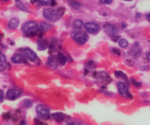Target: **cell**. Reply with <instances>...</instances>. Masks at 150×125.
I'll return each instance as SVG.
<instances>
[{
  "mask_svg": "<svg viewBox=\"0 0 150 125\" xmlns=\"http://www.w3.org/2000/svg\"><path fill=\"white\" fill-rule=\"evenodd\" d=\"M21 31L27 37H33L41 32L39 24L35 21H30L24 24Z\"/></svg>",
  "mask_w": 150,
  "mask_h": 125,
  "instance_id": "obj_1",
  "label": "cell"
},
{
  "mask_svg": "<svg viewBox=\"0 0 150 125\" xmlns=\"http://www.w3.org/2000/svg\"><path fill=\"white\" fill-rule=\"evenodd\" d=\"M71 37L79 45H83L86 44L88 39L87 33L82 31L80 29H74L71 33Z\"/></svg>",
  "mask_w": 150,
  "mask_h": 125,
  "instance_id": "obj_2",
  "label": "cell"
},
{
  "mask_svg": "<svg viewBox=\"0 0 150 125\" xmlns=\"http://www.w3.org/2000/svg\"><path fill=\"white\" fill-rule=\"evenodd\" d=\"M64 9H45L43 12V16L44 18L50 21H57L63 15Z\"/></svg>",
  "mask_w": 150,
  "mask_h": 125,
  "instance_id": "obj_3",
  "label": "cell"
},
{
  "mask_svg": "<svg viewBox=\"0 0 150 125\" xmlns=\"http://www.w3.org/2000/svg\"><path fill=\"white\" fill-rule=\"evenodd\" d=\"M117 89L119 94L122 97H123L124 98L132 99V96L131 95V93H129V90H128L127 85L125 83H123V82H119L117 83Z\"/></svg>",
  "mask_w": 150,
  "mask_h": 125,
  "instance_id": "obj_4",
  "label": "cell"
},
{
  "mask_svg": "<svg viewBox=\"0 0 150 125\" xmlns=\"http://www.w3.org/2000/svg\"><path fill=\"white\" fill-rule=\"evenodd\" d=\"M35 110L38 115L41 116V118H44V119H49L50 118V108L45 105H38L36 106Z\"/></svg>",
  "mask_w": 150,
  "mask_h": 125,
  "instance_id": "obj_5",
  "label": "cell"
},
{
  "mask_svg": "<svg viewBox=\"0 0 150 125\" xmlns=\"http://www.w3.org/2000/svg\"><path fill=\"white\" fill-rule=\"evenodd\" d=\"M103 29L105 30V33L108 34V35L111 37L116 36L119 32V30L117 27L110 23H105L103 25Z\"/></svg>",
  "mask_w": 150,
  "mask_h": 125,
  "instance_id": "obj_6",
  "label": "cell"
},
{
  "mask_svg": "<svg viewBox=\"0 0 150 125\" xmlns=\"http://www.w3.org/2000/svg\"><path fill=\"white\" fill-rule=\"evenodd\" d=\"M85 30L91 34H96L99 31V26L94 22H87L84 24Z\"/></svg>",
  "mask_w": 150,
  "mask_h": 125,
  "instance_id": "obj_7",
  "label": "cell"
},
{
  "mask_svg": "<svg viewBox=\"0 0 150 125\" xmlns=\"http://www.w3.org/2000/svg\"><path fill=\"white\" fill-rule=\"evenodd\" d=\"M22 54L26 57L27 60L31 62H35L37 60V54L30 48H24L22 49Z\"/></svg>",
  "mask_w": 150,
  "mask_h": 125,
  "instance_id": "obj_8",
  "label": "cell"
},
{
  "mask_svg": "<svg viewBox=\"0 0 150 125\" xmlns=\"http://www.w3.org/2000/svg\"><path fill=\"white\" fill-rule=\"evenodd\" d=\"M22 94V92L19 90H16V89L11 88L8 90L6 93V97L8 100H15L17 98L20 97Z\"/></svg>",
  "mask_w": 150,
  "mask_h": 125,
  "instance_id": "obj_9",
  "label": "cell"
},
{
  "mask_svg": "<svg viewBox=\"0 0 150 125\" xmlns=\"http://www.w3.org/2000/svg\"><path fill=\"white\" fill-rule=\"evenodd\" d=\"M11 61L13 64H27V58L23 54H16L11 57Z\"/></svg>",
  "mask_w": 150,
  "mask_h": 125,
  "instance_id": "obj_10",
  "label": "cell"
},
{
  "mask_svg": "<svg viewBox=\"0 0 150 125\" xmlns=\"http://www.w3.org/2000/svg\"><path fill=\"white\" fill-rule=\"evenodd\" d=\"M141 52H142V50H141V47H140L139 43L135 42V44H134V45L132 46V48H131L129 54H132V55H133L134 57L138 58V57H139L140 55H141Z\"/></svg>",
  "mask_w": 150,
  "mask_h": 125,
  "instance_id": "obj_11",
  "label": "cell"
},
{
  "mask_svg": "<svg viewBox=\"0 0 150 125\" xmlns=\"http://www.w3.org/2000/svg\"><path fill=\"white\" fill-rule=\"evenodd\" d=\"M47 65L51 69H55L58 67V60L56 56L50 55L47 59Z\"/></svg>",
  "mask_w": 150,
  "mask_h": 125,
  "instance_id": "obj_12",
  "label": "cell"
},
{
  "mask_svg": "<svg viewBox=\"0 0 150 125\" xmlns=\"http://www.w3.org/2000/svg\"><path fill=\"white\" fill-rule=\"evenodd\" d=\"M37 45H38V49L40 50V51H44V50H46L47 49L49 48V47H50V44H49L48 41H47V40L41 39V38L38 40Z\"/></svg>",
  "mask_w": 150,
  "mask_h": 125,
  "instance_id": "obj_13",
  "label": "cell"
},
{
  "mask_svg": "<svg viewBox=\"0 0 150 125\" xmlns=\"http://www.w3.org/2000/svg\"><path fill=\"white\" fill-rule=\"evenodd\" d=\"M6 57L5 56V54H3L0 52V71H2L6 69Z\"/></svg>",
  "mask_w": 150,
  "mask_h": 125,
  "instance_id": "obj_14",
  "label": "cell"
},
{
  "mask_svg": "<svg viewBox=\"0 0 150 125\" xmlns=\"http://www.w3.org/2000/svg\"><path fill=\"white\" fill-rule=\"evenodd\" d=\"M39 27L41 32H46L50 30H51L52 28V26L46 22H41L39 24Z\"/></svg>",
  "mask_w": 150,
  "mask_h": 125,
  "instance_id": "obj_15",
  "label": "cell"
},
{
  "mask_svg": "<svg viewBox=\"0 0 150 125\" xmlns=\"http://www.w3.org/2000/svg\"><path fill=\"white\" fill-rule=\"evenodd\" d=\"M19 24V20L16 18H13L8 21V27L10 29H16Z\"/></svg>",
  "mask_w": 150,
  "mask_h": 125,
  "instance_id": "obj_16",
  "label": "cell"
},
{
  "mask_svg": "<svg viewBox=\"0 0 150 125\" xmlns=\"http://www.w3.org/2000/svg\"><path fill=\"white\" fill-rule=\"evenodd\" d=\"M115 76L116 77H119V78H122V80H124L125 81V83H127V85H129V80H128V77H127L126 74L124 72L121 71H115Z\"/></svg>",
  "mask_w": 150,
  "mask_h": 125,
  "instance_id": "obj_17",
  "label": "cell"
},
{
  "mask_svg": "<svg viewBox=\"0 0 150 125\" xmlns=\"http://www.w3.org/2000/svg\"><path fill=\"white\" fill-rule=\"evenodd\" d=\"M52 117L56 121L60 122L63 121L64 120L65 118H66V116L62 113H53V114L52 115Z\"/></svg>",
  "mask_w": 150,
  "mask_h": 125,
  "instance_id": "obj_18",
  "label": "cell"
},
{
  "mask_svg": "<svg viewBox=\"0 0 150 125\" xmlns=\"http://www.w3.org/2000/svg\"><path fill=\"white\" fill-rule=\"evenodd\" d=\"M57 60H58V63H60L61 65L63 66L66 65V62H67V57H66L63 53L58 52V54H57Z\"/></svg>",
  "mask_w": 150,
  "mask_h": 125,
  "instance_id": "obj_19",
  "label": "cell"
},
{
  "mask_svg": "<svg viewBox=\"0 0 150 125\" xmlns=\"http://www.w3.org/2000/svg\"><path fill=\"white\" fill-rule=\"evenodd\" d=\"M67 1L69 2V5L75 10H79L80 8V7L82 6L81 3H80V2L76 1V0H67Z\"/></svg>",
  "mask_w": 150,
  "mask_h": 125,
  "instance_id": "obj_20",
  "label": "cell"
},
{
  "mask_svg": "<svg viewBox=\"0 0 150 125\" xmlns=\"http://www.w3.org/2000/svg\"><path fill=\"white\" fill-rule=\"evenodd\" d=\"M83 25H84L83 21L80 19L75 20L73 22V27L74 29H81Z\"/></svg>",
  "mask_w": 150,
  "mask_h": 125,
  "instance_id": "obj_21",
  "label": "cell"
},
{
  "mask_svg": "<svg viewBox=\"0 0 150 125\" xmlns=\"http://www.w3.org/2000/svg\"><path fill=\"white\" fill-rule=\"evenodd\" d=\"M53 0H32V2H38L44 5H52V2Z\"/></svg>",
  "mask_w": 150,
  "mask_h": 125,
  "instance_id": "obj_22",
  "label": "cell"
},
{
  "mask_svg": "<svg viewBox=\"0 0 150 125\" xmlns=\"http://www.w3.org/2000/svg\"><path fill=\"white\" fill-rule=\"evenodd\" d=\"M119 45L122 48H126V47L128 46L127 41L125 39H124V38H122V39H121L120 41H119Z\"/></svg>",
  "mask_w": 150,
  "mask_h": 125,
  "instance_id": "obj_23",
  "label": "cell"
},
{
  "mask_svg": "<svg viewBox=\"0 0 150 125\" xmlns=\"http://www.w3.org/2000/svg\"><path fill=\"white\" fill-rule=\"evenodd\" d=\"M16 7L18 8V9L21 10V11H27V8H26V7L24 6V5L22 3V2H17V3H16Z\"/></svg>",
  "mask_w": 150,
  "mask_h": 125,
  "instance_id": "obj_24",
  "label": "cell"
},
{
  "mask_svg": "<svg viewBox=\"0 0 150 125\" xmlns=\"http://www.w3.org/2000/svg\"><path fill=\"white\" fill-rule=\"evenodd\" d=\"M32 105H33V103H32V102L30 101V100H24V105L26 107H30L32 106Z\"/></svg>",
  "mask_w": 150,
  "mask_h": 125,
  "instance_id": "obj_25",
  "label": "cell"
},
{
  "mask_svg": "<svg viewBox=\"0 0 150 125\" xmlns=\"http://www.w3.org/2000/svg\"><path fill=\"white\" fill-rule=\"evenodd\" d=\"M34 122H35V125H45V124H44V122L41 121H40L39 119H35Z\"/></svg>",
  "mask_w": 150,
  "mask_h": 125,
  "instance_id": "obj_26",
  "label": "cell"
},
{
  "mask_svg": "<svg viewBox=\"0 0 150 125\" xmlns=\"http://www.w3.org/2000/svg\"><path fill=\"white\" fill-rule=\"evenodd\" d=\"M131 82H132V84L134 85L135 86H136V87H141V83H138V82H136L135 80V79H133V78H132L131 79Z\"/></svg>",
  "mask_w": 150,
  "mask_h": 125,
  "instance_id": "obj_27",
  "label": "cell"
},
{
  "mask_svg": "<svg viewBox=\"0 0 150 125\" xmlns=\"http://www.w3.org/2000/svg\"><path fill=\"white\" fill-rule=\"evenodd\" d=\"M3 118L5 119H6V120H8V119H9L10 118H11V114H10L9 113H4V114H3Z\"/></svg>",
  "mask_w": 150,
  "mask_h": 125,
  "instance_id": "obj_28",
  "label": "cell"
},
{
  "mask_svg": "<svg viewBox=\"0 0 150 125\" xmlns=\"http://www.w3.org/2000/svg\"><path fill=\"white\" fill-rule=\"evenodd\" d=\"M4 98V91L2 90H0V102L2 101Z\"/></svg>",
  "mask_w": 150,
  "mask_h": 125,
  "instance_id": "obj_29",
  "label": "cell"
},
{
  "mask_svg": "<svg viewBox=\"0 0 150 125\" xmlns=\"http://www.w3.org/2000/svg\"><path fill=\"white\" fill-rule=\"evenodd\" d=\"M67 125H83L80 122H76V121H73V122H71V123L68 124Z\"/></svg>",
  "mask_w": 150,
  "mask_h": 125,
  "instance_id": "obj_30",
  "label": "cell"
},
{
  "mask_svg": "<svg viewBox=\"0 0 150 125\" xmlns=\"http://www.w3.org/2000/svg\"><path fill=\"white\" fill-rule=\"evenodd\" d=\"M112 0H104V2H105V4H107V5H110V4L112 3Z\"/></svg>",
  "mask_w": 150,
  "mask_h": 125,
  "instance_id": "obj_31",
  "label": "cell"
},
{
  "mask_svg": "<svg viewBox=\"0 0 150 125\" xmlns=\"http://www.w3.org/2000/svg\"><path fill=\"white\" fill-rule=\"evenodd\" d=\"M146 59H147V60H148V61L150 63V52H147V54H146Z\"/></svg>",
  "mask_w": 150,
  "mask_h": 125,
  "instance_id": "obj_32",
  "label": "cell"
},
{
  "mask_svg": "<svg viewBox=\"0 0 150 125\" xmlns=\"http://www.w3.org/2000/svg\"><path fill=\"white\" fill-rule=\"evenodd\" d=\"M122 28H123V29H125L127 27V24L125 22V21H122Z\"/></svg>",
  "mask_w": 150,
  "mask_h": 125,
  "instance_id": "obj_33",
  "label": "cell"
},
{
  "mask_svg": "<svg viewBox=\"0 0 150 125\" xmlns=\"http://www.w3.org/2000/svg\"><path fill=\"white\" fill-rule=\"evenodd\" d=\"M146 19L148 20L149 21H150V13H147L146 15Z\"/></svg>",
  "mask_w": 150,
  "mask_h": 125,
  "instance_id": "obj_34",
  "label": "cell"
},
{
  "mask_svg": "<svg viewBox=\"0 0 150 125\" xmlns=\"http://www.w3.org/2000/svg\"><path fill=\"white\" fill-rule=\"evenodd\" d=\"M20 125H27V122H26V121H21Z\"/></svg>",
  "mask_w": 150,
  "mask_h": 125,
  "instance_id": "obj_35",
  "label": "cell"
},
{
  "mask_svg": "<svg viewBox=\"0 0 150 125\" xmlns=\"http://www.w3.org/2000/svg\"><path fill=\"white\" fill-rule=\"evenodd\" d=\"M1 1H4V2H8L9 0H1Z\"/></svg>",
  "mask_w": 150,
  "mask_h": 125,
  "instance_id": "obj_36",
  "label": "cell"
},
{
  "mask_svg": "<svg viewBox=\"0 0 150 125\" xmlns=\"http://www.w3.org/2000/svg\"><path fill=\"white\" fill-rule=\"evenodd\" d=\"M125 1H132V0H125Z\"/></svg>",
  "mask_w": 150,
  "mask_h": 125,
  "instance_id": "obj_37",
  "label": "cell"
},
{
  "mask_svg": "<svg viewBox=\"0 0 150 125\" xmlns=\"http://www.w3.org/2000/svg\"><path fill=\"white\" fill-rule=\"evenodd\" d=\"M16 2H18V1H19V0H16Z\"/></svg>",
  "mask_w": 150,
  "mask_h": 125,
  "instance_id": "obj_38",
  "label": "cell"
},
{
  "mask_svg": "<svg viewBox=\"0 0 150 125\" xmlns=\"http://www.w3.org/2000/svg\"><path fill=\"white\" fill-rule=\"evenodd\" d=\"M0 43H1V38H0Z\"/></svg>",
  "mask_w": 150,
  "mask_h": 125,
  "instance_id": "obj_39",
  "label": "cell"
}]
</instances>
